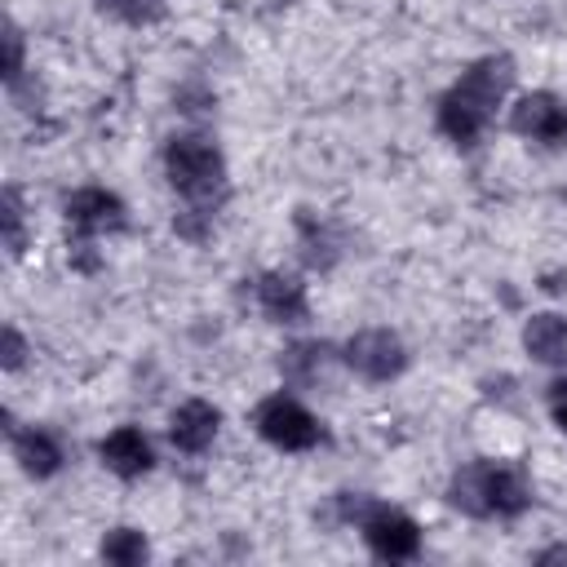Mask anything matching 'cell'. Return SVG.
Here are the masks:
<instances>
[{"label":"cell","mask_w":567,"mask_h":567,"mask_svg":"<svg viewBox=\"0 0 567 567\" xmlns=\"http://www.w3.org/2000/svg\"><path fill=\"white\" fill-rule=\"evenodd\" d=\"M514 80V62L505 53H492L483 62H474L439 102V128L456 142V146H470L478 142V133L492 124L505 89Z\"/></svg>","instance_id":"obj_1"},{"label":"cell","mask_w":567,"mask_h":567,"mask_svg":"<svg viewBox=\"0 0 567 567\" xmlns=\"http://www.w3.org/2000/svg\"><path fill=\"white\" fill-rule=\"evenodd\" d=\"M164 168H168V182L195 204H208L221 190V173H226L221 151L208 137H173L164 151Z\"/></svg>","instance_id":"obj_2"},{"label":"cell","mask_w":567,"mask_h":567,"mask_svg":"<svg viewBox=\"0 0 567 567\" xmlns=\"http://www.w3.org/2000/svg\"><path fill=\"white\" fill-rule=\"evenodd\" d=\"M252 425H257V434H261L266 443H275V447H284V452H306V447H315V443L323 439L319 421H315L297 399H288V394L261 399L257 412H252Z\"/></svg>","instance_id":"obj_3"},{"label":"cell","mask_w":567,"mask_h":567,"mask_svg":"<svg viewBox=\"0 0 567 567\" xmlns=\"http://www.w3.org/2000/svg\"><path fill=\"white\" fill-rule=\"evenodd\" d=\"M346 363L368 381H390V377H399L408 368V350H403V341L394 332L363 328V332H354L346 341Z\"/></svg>","instance_id":"obj_4"},{"label":"cell","mask_w":567,"mask_h":567,"mask_svg":"<svg viewBox=\"0 0 567 567\" xmlns=\"http://www.w3.org/2000/svg\"><path fill=\"white\" fill-rule=\"evenodd\" d=\"M359 527H363V540H368V549L377 558L399 563V558H416V549H421V527L408 514H399V509L372 505V514Z\"/></svg>","instance_id":"obj_5"},{"label":"cell","mask_w":567,"mask_h":567,"mask_svg":"<svg viewBox=\"0 0 567 567\" xmlns=\"http://www.w3.org/2000/svg\"><path fill=\"white\" fill-rule=\"evenodd\" d=\"M509 128L545 142V146H563L567 142V102L554 93H527L518 97V106L509 111Z\"/></svg>","instance_id":"obj_6"},{"label":"cell","mask_w":567,"mask_h":567,"mask_svg":"<svg viewBox=\"0 0 567 567\" xmlns=\"http://www.w3.org/2000/svg\"><path fill=\"white\" fill-rule=\"evenodd\" d=\"M66 221L80 235H102V230H120L124 226V204L120 195L102 190V186H80L75 195H66Z\"/></svg>","instance_id":"obj_7"},{"label":"cell","mask_w":567,"mask_h":567,"mask_svg":"<svg viewBox=\"0 0 567 567\" xmlns=\"http://www.w3.org/2000/svg\"><path fill=\"white\" fill-rule=\"evenodd\" d=\"M97 456H102V465H106L111 474H120V478H137V474H146L151 461H155V452H151V443H146V434H142L137 425L111 430V434L97 443Z\"/></svg>","instance_id":"obj_8"},{"label":"cell","mask_w":567,"mask_h":567,"mask_svg":"<svg viewBox=\"0 0 567 567\" xmlns=\"http://www.w3.org/2000/svg\"><path fill=\"white\" fill-rule=\"evenodd\" d=\"M257 306L275 323H301L306 319V288H301V279L270 270L257 279Z\"/></svg>","instance_id":"obj_9"},{"label":"cell","mask_w":567,"mask_h":567,"mask_svg":"<svg viewBox=\"0 0 567 567\" xmlns=\"http://www.w3.org/2000/svg\"><path fill=\"white\" fill-rule=\"evenodd\" d=\"M483 487H487V514H501V518H514L532 505V483L523 470L514 465H496L487 461V474H483Z\"/></svg>","instance_id":"obj_10"},{"label":"cell","mask_w":567,"mask_h":567,"mask_svg":"<svg viewBox=\"0 0 567 567\" xmlns=\"http://www.w3.org/2000/svg\"><path fill=\"white\" fill-rule=\"evenodd\" d=\"M217 425H221V416H217L213 403H204V399H186V403L173 412L168 434H173V443H177L182 452H204V447L217 439Z\"/></svg>","instance_id":"obj_11"},{"label":"cell","mask_w":567,"mask_h":567,"mask_svg":"<svg viewBox=\"0 0 567 567\" xmlns=\"http://www.w3.org/2000/svg\"><path fill=\"white\" fill-rule=\"evenodd\" d=\"M13 456H18L22 474H31V478H49V474L62 470V447H58V439L49 430H22V434H13Z\"/></svg>","instance_id":"obj_12"},{"label":"cell","mask_w":567,"mask_h":567,"mask_svg":"<svg viewBox=\"0 0 567 567\" xmlns=\"http://www.w3.org/2000/svg\"><path fill=\"white\" fill-rule=\"evenodd\" d=\"M523 346L536 363H563L567 359V319L558 315H532L523 328Z\"/></svg>","instance_id":"obj_13"},{"label":"cell","mask_w":567,"mask_h":567,"mask_svg":"<svg viewBox=\"0 0 567 567\" xmlns=\"http://www.w3.org/2000/svg\"><path fill=\"white\" fill-rule=\"evenodd\" d=\"M323 368H328V346H319V341H297L279 354V372L288 385H310L323 377Z\"/></svg>","instance_id":"obj_14"},{"label":"cell","mask_w":567,"mask_h":567,"mask_svg":"<svg viewBox=\"0 0 567 567\" xmlns=\"http://www.w3.org/2000/svg\"><path fill=\"white\" fill-rule=\"evenodd\" d=\"M483 474H487V461H474L465 470L452 474V487H447V501L470 514V518H487V487H483Z\"/></svg>","instance_id":"obj_15"},{"label":"cell","mask_w":567,"mask_h":567,"mask_svg":"<svg viewBox=\"0 0 567 567\" xmlns=\"http://www.w3.org/2000/svg\"><path fill=\"white\" fill-rule=\"evenodd\" d=\"M297 226H301V257H306V266L328 270L337 261V235H332V226H323V221H315L306 213L297 217Z\"/></svg>","instance_id":"obj_16"},{"label":"cell","mask_w":567,"mask_h":567,"mask_svg":"<svg viewBox=\"0 0 567 567\" xmlns=\"http://www.w3.org/2000/svg\"><path fill=\"white\" fill-rule=\"evenodd\" d=\"M146 554H151L146 549V536L133 532V527H115L102 540V558L115 563V567H137V563H146Z\"/></svg>","instance_id":"obj_17"},{"label":"cell","mask_w":567,"mask_h":567,"mask_svg":"<svg viewBox=\"0 0 567 567\" xmlns=\"http://www.w3.org/2000/svg\"><path fill=\"white\" fill-rule=\"evenodd\" d=\"M97 9L111 13V18H120V22L142 27V22H155L164 13V0H97Z\"/></svg>","instance_id":"obj_18"},{"label":"cell","mask_w":567,"mask_h":567,"mask_svg":"<svg viewBox=\"0 0 567 567\" xmlns=\"http://www.w3.org/2000/svg\"><path fill=\"white\" fill-rule=\"evenodd\" d=\"M4 239H9V252L18 257L22 252V204H18V190H4Z\"/></svg>","instance_id":"obj_19"},{"label":"cell","mask_w":567,"mask_h":567,"mask_svg":"<svg viewBox=\"0 0 567 567\" xmlns=\"http://www.w3.org/2000/svg\"><path fill=\"white\" fill-rule=\"evenodd\" d=\"M18 75H22V31L9 22L4 27V80L18 84Z\"/></svg>","instance_id":"obj_20"},{"label":"cell","mask_w":567,"mask_h":567,"mask_svg":"<svg viewBox=\"0 0 567 567\" xmlns=\"http://www.w3.org/2000/svg\"><path fill=\"white\" fill-rule=\"evenodd\" d=\"M22 354H27V346H22V332H18V328H4V368L13 372V368L22 363Z\"/></svg>","instance_id":"obj_21"},{"label":"cell","mask_w":567,"mask_h":567,"mask_svg":"<svg viewBox=\"0 0 567 567\" xmlns=\"http://www.w3.org/2000/svg\"><path fill=\"white\" fill-rule=\"evenodd\" d=\"M549 408H554L558 430L567 434V381H554V385H549Z\"/></svg>","instance_id":"obj_22"},{"label":"cell","mask_w":567,"mask_h":567,"mask_svg":"<svg viewBox=\"0 0 567 567\" xmlns=\"http://www.w3.org/2000/svg\"><path fill=\"white\" fill-rule=\"evenodd\" d=\"M536 563H567V545H549V549H540Z\"/></svg>","instance_id":"obj_23"}]
</instances>
